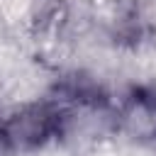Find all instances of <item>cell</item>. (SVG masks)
Segmentation results:
<instances>
[{
    "instance_id": "6da1fadb",
    "label": "cell",
    "mask_w": 156,
    "mask_h": 156,
    "mask_svg": "<svg viewBox=\"0 0 156 156\" xmlns=\"http://www.w3.org/2000/svg\"><path fill=\"white\" fill-rule=\"evenodd\" d=\"M58 119L61 117L51 107L34 105V107H27L20 115L10 117L7 124L2 127L0 136L12 149H29V146H37V144L46 141L58 129Z\"/></svg>"
}]
</instances>
